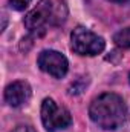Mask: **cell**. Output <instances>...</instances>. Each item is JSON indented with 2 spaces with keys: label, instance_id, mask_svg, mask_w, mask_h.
<instances>
[{
  "label": "cell",
  "instance_id": "6da1fadb",
  "mask_svg": "<svg viewBox=\"0 0 130 132\" xmlns=\"http://www.w3.org/2000/svg\"><path fill=\"white\" fill-rule=\"evenodd\" d=\"M89 115L98 128L104 131H115L129 120V108L121 95L106 92L92 100Z\"/></svg>",
  "mask_w": 130,
  "mask_h": 132
},
{
  "label": "cell",
  "instance_id": "7a4b0ae2",
  "mask_svg": "<svg viewBox=\"0 0 130 132\" xmlns=\"http://www.w3.org/2000/svg\"><path fill=\"white\" fill-rule=\"evenodd\" d=\"M66 15H67V9L64 3L58 2L57 5H54L52 0H40L32 11H29L25 15L23 23L29 35L35 38V37H41L46 32L48 26L60 25L66 19Z\"/></svg>",
  "mask_w": 130,
  "mask_h": 132
},
{
  "label": "cell",
  "instance_id": "3957f363",
  "mask_svg": "<svg viewBox=\"0 0 130 132\" xmlns=\"http://www.w3.org/2000/svg\"><path fill=\"white\" fill-rule=\"evenodd\" d=\"M70 49L78 55H98L106 49V42L94 31L77 26L70 34Z\"/></svg>",
  "mask_w": 130,
  "mask_h": 132
},
{
  "label": "cell",
  "instance_id": "277c9868",
  "mask_svg": "<svg viewBox=\"0 0 130 132\" xmlns=\"http://www.w3.org/2000/svg\"><path fill=\"white\" fill-rule=\"evenodd\" d=\"M41 123L49 132L63 131L72 125L70 112L64 106H58L52 98H44L41 103Z\"/></svg>",
  "mask_w": 130,
  "mask_h": 132
},
{
  "label": "cell",
  "instance_id": "5b68a950",
  "mask_svg": "<svg viewBox=\"0 0 130 132\" xmlns=\"http://www.w3.org/2000/svg\"><path fill=\"white\" fill-rule=\"evenodd\" d=\"M37 65L38 68L52 75L54 78H61L67 74V69H69V62L64 55L58 51H54V49H46V51H41L38 59H37Z\"/></svg>",
  "mask_w": 130,
  "mask_h": 132
},
{
  "label": "cell",
  "instance_id": "8992f818",
  "mask_svg": "<svg viewBox=\"0 0 130 132\" xmlns=\"http://www.w3.org/2000/svg\"><path fill=\"white\" fill-rule=\"evenodd\" d=\"M32 95V89L28 81L17 80L5 88V101L12 108H20L26 104Z\"/></svg>",
  "mask_w": 130,
  "mask_h": 132
},
{
  "label": "cell",
  "instance_id": "52a82bcc",
  "mask_svg": "<svg viewBox=\"0 0 130 132\" xmlns=\"http://www.w3.org/2000/svg\"><path fill=\"white\" fill-rule=\"evenodd\" d=\"M113 42L116 46H119L123 49H130V26L124 28V29H119L113 35Z\"/></svg>",
  "mask_w": 130,
  "mask_h": 132
},
{
  "label": "cell",
  "instance_id": "ba28073f",
  "mask_svg": "<svg viewBox=\"0 0 130 132\" xmlns=\"http://www.w3.org/2000/svg\"><path fill=\"white\" fill-rule=\"evenodd\" d=\"M32 0H9V5L12 9L15 11H25L29 5H31Z\"/></svg>",
  "mask_w": 130,
  "mask_h": 132
},
{
  "label": "cell",
  "instance_id": "9c48e42d",
  "mask_svg": "<svg viewBox=\"0 0 130 132\" xmlns=\"http://www.w3.org/2000/svg\"><path fill=\"white\" fill-rule=\"evenodd\" d=\"M12 132H34V129L31 126H23V125H22V126H17Z\"/></svg>",
  "mask_w": 130,
  "mask_h": 132
},
{
  "label": "cell",
  "instance_id": "30bf717a",
  "mask_svg": "<svg viewBox=\"0 0 130 132\" xmlns=\"http://www.w3.org/2000/svg\"><path fill=\"white\" fill-rule=\"evenodd\" d=\"M109 2H113V3H126L129 0H109Z\"/></svg>",
  "mask_w": 130,
  "mask_h": 132
},
{
  "label": "cell",
  "instance_id": "8fae6325",
  "mask_svg": "<svg viewBox=\"0 0 130 132\" xmlns=\"http://www.w3.org/2000/svg\"><path fill=\"white\" fill-rule=\"evenodd\" d=\"M129 78H130V75H129Z\"/></svg>",
  "mask_w": 130,
  "mask_h": 132
}]
</instances>
